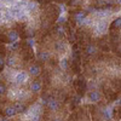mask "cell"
<instances>
[{"label": "cell", "mask_w": 121, "mask_h": 121, "mask_svg": "<svg viewBox=\"0 0 121 121\" xmlns=\"http://www.w3.org/2000/svg\"><path fill=\"white\" fill-rule=\"evenodd\" d=\"M19 38V34L17 30H10L9 33H6L5 35H1V41L6 43V44H10V43H16Z\"/></svg>", "instance_id": "cell-1"}, {"label": "cell", "mask_w": 121, "mask_h": 121, "mask_svg": "<svg viewBox=\"0 0 121 121\" xmlns=\"http://www.w3.org/2000/svg\"><path fill=\"white\" fill-rule=\"evenodd\" d=\"M73 18H74V22L79 23V24H82L85 22V19L87 17V12L84 11V10H76V11H73L72 13Z\"/></svg>", "instance_id": "cell-2"}, {"label": "cell", "mask_w": 121, "mask_h": 121, "mask_svg": "<svg viewBox=\"0 0 121 121\" xmlns=\"http://www.w3.org/2000/svg\"><path fill=\"white\" fill-rule=\"evenodd\" d=\"M75 88H76V91H78V96H84V93H85V91H86V88H87V85H86V81L84 80V78L82 76H80L76 81H75Z\"/></svg>", "instance_id": "cell-3"}, {"label": "cell", "mask_w": 121, "mask_h": 121, "mask_svg": "<svg viewBox=\"0 0 121 121\" xmlns=\"http://www.w3.org/2000/svg\"><path fill=\"white\" fill-rule=\"evenodd\" d=\"M87 98H88L90 102L97 103V102H99V100L102 99V93H100L99 91H97V90H92V91H90V92L87 93Z\"/></svg>", "instance_id": "cell-4"}, {"label": "cell", "mask_w": 121, "mask_h": 121, "mask_svg": "<svg viewBox=\"0 0 121 121\" xmlns=\"http://www.w3.org/2000/svg\"><path fill=\"white\" fill-rule=\"evenodd\" d=\"M36 56H38V59L40 60V62H43V63L50 62V60H51V55H50V52L46 51V50H39Z\"/></svg>", "instance_id": "cell-5"}, {"label": "cell", "mask_w": 121, "mask_h": 121, "mask_svg": "<svg viewBox=\"0 0 121 121\" xmlns=\"http://www.w3.org/2000/svg\"><path fill=\"white\" fill-rule=\"evenodd\" d=\"M28 72H29V75L30 76H39L40 74H41V67H40L39 64L36 63H33V64H30L29 68H28Z\"/></svg>", "instance_id": "cell-6"}, {"label": "cell", "mask_w": 121, "mask_h": 121, "mask_svg": "<svg viewBox=\"0 0 121 121\" xmlns=\"http://www.w3.org/2000/svg\"><path fill=\"white\" fill-rule=\"evenodd\" d=\"M41 87H43V84L40 82V80H33L29 85V90L32 93H39L41 91Z\"/></svg>", "instance_id": "cell-7"}, {"label": "cell", "mask_w": 121, "mask_h": 121, "mask_svg": "<svg viewBox=\"0 0 121 121\" xmlns=\"http://www.w3.org/2000/svg\"><path fill=\"white\" fill-rule=\"evenodd\" d=\"M47 109L48 110H51V112H58V109H59V107H60V104H59V102H58V99H56V98H50V100L47 102Z\"/></svg>", "instance_id": "cell-8"}, {"label": "cell", "mask_w": 121, "mask_h": 121, "mask_svg": "<svg viewBox=\"0 0 121 121\" xmlns=\"http://www.w3.org/2000/svg\"><path fill=\"white\" fill-rule=\"evenodd\" d=\"M84 52L86 56H93L97 53V47L92 44H86L85 45V48H84Z\"/></svg>", "instance_id": "cell-9"}, {"label": "cell", "mask_w": 121, "mask_h": 121, "mask_svg": "<svg viewBox=\"0 0 121 121\" xmlns=\"http://www.w3.org/2000/svg\"><path fill=\"white\" fill-rule=\"evenodd\" d=\"M27 81V73L26 72H18L15 76V82L16 84H23Z\"/></svg>", "instance_id": "cell-10"}, {"label": "cell", "mask_w": 121, "mask_h": 121, "mask_svg": "<svg viewBox=\"0 0 121 121\" xmlns=\"http://www.w3.org/2000/svg\"><path fill=\"white\" fill-rule=\"evenodd\" d=\"M3 114H4V116H6V117H12V116H15V115L17 114V112H16V109L13 108V105H11V107L4 108V109H3Z\"/></svg>", "instance_id": "cell-11"}, {"label": "cell", "mask_w": 121, "mask_h": 121, "mask_svg": "<svg viewBox=\"0 0 121 121\" xmlns=\"http://www.w3.org/2000/svg\"><path fill=\"white\" fill-rule=\"evenodd\" d=\"M13 108L16 109V112L17 113H26V110H27V105L22 102H19V100H17V102H15L13 104Z\"/></svg>", "instance_id": "cell-12"}, {"label": "cell", "mask_w": 121, "mask_h": 121, "mask_svg": "<svg viewBox=\"0 0 121 121\" xmlns=\"http://www.w3.org/2000/svg\"><path fill=\"white\" fill-rule=\"evenodd\" d=\"M55 48L58 53H64L65 52V44L63 41H57L55 44Z\"/></svg>", "instance_id": "cell-13"}, {"label": "cell", "mask_w": 121, "mask_h": 121, "mask_svg": "<svg viewBox=\"0 0 121 121\" xmlns=\"http://www.w3.org/2000/svg\"><path fill=\"white\" fill-rule=\"evenodd\" d=\"M107 27H108V24H107V21H100V22H98V26H97V32L100 34V33H104L105 30H107Z\"/></svg>", "instance_id": "cell-14"}, {"label": "cell", "mask_w": 121, "mask_h": 121, "mask_svg": "<svg viewBox=\"0 0 121 121\" xmlns=\"http://www.w3.org/2000/svg\"><path fill=\"white\" fill-rule=\"evenodd\" d=\"M59 67H60V69H63V70H68V69L70 68V63H69L68 58L60 59V60H59Z\"/></svg>", "instance_id": "cell-15"}, {"label": "cell", "mask_w": 121, "mask_h": 121, "mask_svg": "<svg viewBox=\"0 0 121 121\" xmlns=\"http://www.w3.org/2000/svg\"><path fill=\"white\" fill-rule=\"evenodd\" d=\"M110 29H121V17H119V18H116V19H114V22L112 23V26H110Z\"/></svg>", "instance_id": "cell-16"}, {"label": "cell", "mask_w": 121, "mask_h": 121, "mask_svg": "<svg viewBox=\"0 0 121 121\" xmlns=\"http://www.w3.org/2000/svg\"><path fill=\"white\" fill-rule=\"evenodd\" d=\"M112 112H113V117H114L115 120H120V119H121V107L114 108Z\"/></svg>", "instance_id": "cell-17"}, {"label": "cell", "mask_w": 121, "mask_h": 121, "mask_svg": "<svg viewBox=\"0 0 121 121\" xmlns=\"http://www.w3.org/2000/svg\"><path fill=\"white\" fill-rule=\"evenodd\" d=\"M6 64H7L9 67H15V65H16V59H15V57L9 56L7 59H6Z\"/></svg>", "instance_id": "cell-18"}, {"label": "cell", "mask_w": 121, "mask_h": 121, "mask_svg": "<svg viewBox=\"0 0 121 121\" xmlns=\"http://www.w3.org/2000/svg\"><path fill=\"white\" fill-rule=\"evenodd\" d=\"M36 5H38V4H36L35 1H30V3L27 4V10H28V11H33V10H35Z\"/></svg>", "instance_id": "cell-19"}, {"label": "cell", "mask_w": 121, "mask_h": 121, "mask_svg": "<svg viewBox=\"0 0 121 121\" xmlns=\"http://www.w3.org/2000/svg\"><path fill=\"white\" fill-rule=\"evenodd\" d=\"M70 103H72V105H73V107L78 105V104L80 103V96H75V97H73V98H72V100H70Z\"/></svg>", "instance_id": "cell-20"}, {"label": "cell", "mask_w": 121, "mask_h": 121, "mask_svg": "<svg viewBox=\"0 0 121 121\" xmlns=\"http://www.w3.org/2000/svg\"><path fill=\"white\" fill-rule=\"evenodd\" d=\"M0 93H1V96L6 93V85H5L4 82L0 84Z\"/></svg>", "instance_id": "cell-21"}, {"label": "cell", "mask_w": 121, "mask_h": 121, "mask_svg": "<svg viewBox=\"0 0 121 121\" xmlns=\"http://www.w3.org/2000/svg\"><path fill=\"white\" fill-rule=\"evenodd\" d=\"M64 22H65V18H64L63 16H60V17L58 18V23H59V24H63Z\"/></svg>", "instance_id": "cell-22"}, {"label": "cell", "mask_w": 121, "mask_h": 121, "mask_svg": "<svg viewBox=\"0 0 121 121\" xmlns=\"http://www.w3.org/2000/svg\"><path fill=\"white\" fill-rule=\"evenodd\" d=\"M18 47H19V43H15V44L11 46V48H12V50H17Z\"/></svg>", "instance_id": "cell-23"}, {"label": "cell", "mask_w": 121, "mask_h": 121, "mask_svg": "<svg viewBox=\"0 0 121 121\" xmlns=\"http://www.w3.org/2000/svg\"><path fill=\"white\" fill-rule=\"evenodd\" d=\"M1 121H10V120H9V119H7L6 116H4V117L1 116Z\"/></svg>", "instance_id": "cell-24"}, {"label": "cell", "mask_w": 121, "mask_h": 121, "mask_svg": "<svg viewBox=\"0 0 121 121\" xmlns=\"http://www.w3.org/2000/svg\"><path fill=\"white\" fill-rule=\"evenodd\" d=\"M117 53H120V55H121V45L117 47Z\"/></svg>", "instance_id": "cell-25"}, {"label": "cell", "mask_w": 121, "mask_h": 121, "mask_svg": "<svg viewBox=\"0 0 121 121\" xmlns=\"http://www.w3.org/2000/svg\"><path fill=\"white\" fill-rule=\"evenodd\" d=\"M53 121H63V120H62V119H55Z\"/></svg>", "instance_id": "cell-26"}, {"label": "cell", "mask_w": 121, "mask_h": 121, "mask_svg": "<svg viewBox=\"0 0 121 121\" xmlns=\"http://www.w3.org/2000/svg\"><path fill=\"white\" fill-rule=\"evenodd\" d=\"M119 105H120V107H121V98H120V99H119Z\"/></svg>", "instance_id": "cell-27"}]
</instances>
